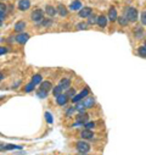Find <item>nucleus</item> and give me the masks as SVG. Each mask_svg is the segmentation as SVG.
<instances>
[{
    "label": "nucleus",
    "instance_id": "1",
    "mask_svg": "<svg viewBox=\"0 0 146 155\" xmlns=\"http://www.w3.org/2000/svg\"><path fill=\"white\" fill-rule=\"evenodd\" d=\"M124 17L129 22H135L138 20V11L134 7H127L124 10Z\"/></svg>",
    "mask_w": 146,
    "mask_h": 155
},
{
    "label": "nucleus",
    "instance_id": "2",
    "mask_svg": "<svg viewBox=\"0 0 146 155\" xmlns=\"http://www.w3.org/2000/svg\"><path fill=\"white\" fill-rule=\"evenodd\" d=\"M31 19L32 21L34 22V23H39V22H42L44 20V13H43V10H40V9H36L32 12L31 15Z\"/></svg>",
    "mask_w": 146,
    "mask_h": 155
},
{
    "label": "nucleus",
    "instance_id": "3",
    "mask_svg": "<svg viewBox=\"0 0 146 155\" xmlns=\"http://www.w3.org/2000/svg\"><path fill=\"white\" fill-rule=\"evenodd\" d=\"M76 148L80 154H86L90 150V144L84 142V140H79V142H77Z\"/></svg>",
    "mask_w": 146,
    "mask_h": 155
},
{
    "label": "nucleus",
    "instance_id": "4",
    "mask_svg": "<svg viewBox=\"0 0 146 155\" xmlns=\"http://www.w3.org/2000/svg\"><path fill=\"white\" fill-rule=\"evenodd\" d=\"M29 6H31V1H29V0H20V1H18V9H20L21 11L28 10Z\"/></svg>",
    "mask_w": 146,
    "mask_h": 155
},
{
    "label": "nucleus",
    "instance_id": "5",
    "mask_svg": "<svg viewBox=\"0 0 146 155\" xmlns=\"http://www.w3.org/2000/svg\"><path fill=\"white\" fill-rule=\"evenodd\" d=\"M76 118H77V122H80L82 125H84V124H86V122H88L89 115H88L86 112H80L78 116H76Z\"/></svg>",
    "mask_w": 146,
    "mask_h": 155
},
{
    "label": "nucleus",
    "instance_id": "6",
    "mask_svg": "<svg viewBox=\"0 0 146 155\" xmlns=\"http://www.w3.org/2000/svg\"><path fill=\"white\" fill-rule=\"evenodd\" d=\"M28 39H29V34H27V33H20L16 37V42L20 43V44H25Z\"/></svg>",
    "mask_w": 146,
    "mask_h": 155
},
{
    "label": "nucleus",
    "instance_id": "7",
    "mask_svg": "<svg viewBox=\"0 0 146 155\" xmlns=\"http://www.w3.org/2000/svg\"><path fill=\"white\" fill-rule=\"evenodd\" d=\"M79 17H83V19H85V17H89L91 15V9L90 7H83L80 9L79 12H78Z\"/></svg>",
    "mask_w": 146,
    "mask_h": 155
},
{
    "label": "nucleus",
    "instance_id": "8",
    "mask_svg": "<svg viewBox=\"0 0 146 155\" xmlns=\"http://www.w3.org/2000/svg\"><path fill=\"white\" fill-rule=\"evenodd\" d=\"M67 102H68V97L66 94H61V95H58V97L56 98V103L58 104V105H61V106L66 105Z\"/></svg>",
    "mask_w": 146,
    "mask_h": 155
},
{
    "label": "nucleus",
    "instance_id": "9",
    "mask_svg": "<svg viewBox=\"0 0 146 155\" xmlns=\"http://www.w3.org/2000/svg\"><path fill=\"white\" fill-rule=\"evenodd\" d=\"M82 103L84 104V106H85L86 109H89V108H93V106H94L95 100H94V98H93V97H86V98H85Z\"/></svg>",
    "mask_w": 146,
    "mask_h": 155
},
{
    "label": "nucleus",
    "instance_id": "10",
    "mask_svg": "<svg viewBox=\"0 0 146 155\" xmlns=\"http://www.w3.org/2000/svg\"><path fill=\"white\" fill-rule=\"evenodd\" d=\"M80 137H82L83 139H93L94 133H93V132H91L90 130H84V131H82Z\"/></svg>",
    "mask_w": 146,
    "mask_h": 155
},
{
    "label": "nucleus",
    "instance_id": "11",
    "mask_svg": "<svg viewBox=\"0 0 146 155\" xmlns=\"http://www.w3.org/2000/svg\"><path fill=\"white\" fill-rule=\"evenodd\" d=\"M45 12H46L50 17H54V16L57 13V9L54 7V6H51V5H48L46 7H45Z\"/></svg>",
    "mask_w": 146,
    "mask_h": 155
},
{
    "label": "nucleus",
    "instance_id": "12",
    "mask_svg": "<svg viewBox=\"0 0 146 155\" xmlns=\"http://www.w3.org/2000/svg\"><path fill=\"white\" fill-rule=\"evenodd\" d=\"M25 28H26V22L25 21H18V22H16V25H15V31L16 32H23L25 31Z\"/></svg>",
    "mask_w": 146,
    "mask_h": 155
},
{
    "label": "nucleus",
    "instance_id": "13",
    "mask_svg": "<svg viewBox=\"0 0 146 155\" xmlns=\"http://www.w3.org/2000/svg\"><path fill=\"white\" fill-rule=\"evenodd\" d=\"M134 35H135L136 39H141V38H144L145 32H144V29L141 28V27H136L135 31H134Z\"/></svg>",
    "mask_w": 146,
    "mask_h": 155
},
{
    "label": "nucleus",
    "instance_id": "14",
    "mask_svg": "<svg viewBox=\"0 0 146 155\" xmlns=\"http://www.w3.org/2000/svg\"><path fill=\"white\" fill-rule=\"evenodd\" d=\"M118 19V16H117V11H116V9H113L111 7L110 9V11H108V20L110 21H116Z\"/></svg>",
    "mask_w": 146,
    "mask_h": 155
},
{
    "label": "nucleus",
    "instance_id": "15",
    "mask_svg": "<svg viewBox=\"0 0 146 155\" xmlns=\"http://www.w3.org/2000/svg\"><path fill=\"white\" fill-rule=\"evenodd\" d=\"M40 87H42L40 89L45 90V92H49V90L52 89V84H51V82H49V81H44V82H42Z\"/></svg>",
    "mask_w": 146,
    "mask_h": 155
},
{
    "label": "nucleus",
    "instance_id": "16",
    "mask_svg": "<svg viewBox=\"0 0 146 155\" xmlns=\"http://www.w3.org/2000/svg\"><path fill=\"white\" fill-rule=\"evenodd\" d=\"M98 25H99V27H101V28L106 27V25H107V17L104 16V15L99 16L98 17Z\"/></svg>",
    "mask_w": 146,
    "mask_h": 155
},
{
    "label": "nucleus",
    "instance_id": "17",
    "mask_svg": "<svg viewBox=\"0 0 146 155\" xmlns=\"http://www.w3.org/2000/svg\"><path fill=\"white\" fill-rule=\"evenodd\" d=\"M70 9L72 11H78V10H80V9H82V3L79 1V0H76V1H73L71 4Z\"/></svg>",
    "mask_w": 146,
    "mask_h": 155
},
{
    "label": "nucleus",
    "instance_id": "18",
    "mask_svg": "<svg viewBox=\"0 0 146 155\" xmlns=\"http://www.w3.org/2000/svg\"><path fill=\"white\" fill-rule=\"evenodd\" d=\"M60 86L62 87V89L68 90V89L71 88V81L68 80V78H63V80H61V83H60Z\"/></svg>",
    "mask_w": 146,
    "mask_h": 155
},
{
    "label": "nucleus",
    "instance_id": "19",
    "mask_svg": "<svg viewBox=\"0 0 146 155\" xmlns=\"http://www.w3.org/2000/svg\"><path fill=\"white\" fill-rule=\"evenodd\" d=\"M62 92H63V89L60 84L56 86V87H54V89H52V94H54V97H56V98L58 97V95H61Z\"/></svg>",
    "mask_w": 146,
    "mask_h": 155
},
{
    "label": "nucleus",
    "instance_id": "20",
    "mask_svg": "<svg viewBox=\"0 0 146 155\" xmlns=\"http://www.w3.org/2000/svg\"><path fill=\"white\" fill-rule=\"evenodd\" d=\"M57 12L60 13V16H66L67 15V9H66V6L65 5H62V4H60V5L57 6Z\"/></svg>",
    "mask_w": 146,
    "mask_h": 155
},
{
    "label": "nucleus",
    "instance_id": "21",
    "mask_svg": "<svg viewBox=\"0 0 146 155\" xmlns=\"http://www.w3.org/2000/svg\"><path fill=\"white\" fill-rule=\"evenodd\" d=\"M88 23L89 25H95L98 23V17L94 15V13H91V15L88 17Z\"/></svg>",
    "mask_w": 146,
    "mask_h": 155
},
{
    "label": "nucleus",
    "instance_id": "22",
    "mask_svg": "<svg viewBox=\"0 0 146 155\" xmlns=\"http://www.w3.org/2000/svg\"><path fill=\"white\" fill-rule=\"evenodd\" d=\"M40 82H42V76H40V75H35V76H33V78H32V83H33L34 86L39 84Z\"/></svg>",
    "mask_w": 146,
    "mask_h": 155
},
{
    "label": "nucleus",
    "instance_id": "23",
    "mask_svg": "<svg viewBox=\"0 0 146 155\" xmlns=\"http://www.w3.org/2000/svg\"><path fill=\"white\" fill-rule=\"evenodd\" d=\"M117 21H118V23H119L121 26H127L128 23H129V21H128L124 16H121V17H118L117 19Z\"/></svg>",
    "mask_w": 146,
    "mask_h": 155
},
{
    "label": "nucleus",
    "instance_id": "24",
    "mask_svg": "<svg viewBox=\"0 0 146 155\" xmlns=\"http://www.w3.org/2000/svg\"><path fill=\"white\" fill-rule=\"evenodd\" d=\"M74 108H76V110L78 111L79 114H80V112H85V109H86V108L84 106V104H83V103L77 104V106H74Z\"/></svg>",
    "mask_w": 146,
    "mask_h": 155
},
{
    "label": "nucleus",
    "instance_id": "25",
    "mask_svg": "<svg viewBox=\"0 0 146 155\" xmlns=\"http://www.w3.org/2000/svg\"><path fill=\"white\" fill-rule=\"evenodd\" d=\"M138 53H139V55L141 57H146V48L144 47V45H143V47H139Z\"/></svg>",
    "mask_w": 146,
    "mask_h": 155
},
{
    "label": "nucleus",
    "instance_id": "26",
    "mask_svg": "<svg viewBox=\"0 0 146 155\" xmlns=\"http://www.w3.org/2000/svg\"><path fill=\"white\" fill-rule=\"evenodd\" d=\"M66 95L68 98H73V97H76V89H73V88H70L67 90V93H66Z\"/></svg>",
    "mask_w": 146,
    "mask_h": 155
},
{
    "label": "nucleus",
    "instance_id": "27",
    "mask_svg": "<svg viewBox=\"0 0 146 155\" xmlns=\"http://www.w3.org/2000/svg\"><path fill=\"white\" fill-rule=\"evenodd\" d=\"M36 95H38L39 98H46L48 92H45V90H43V89H39L38 92H36Z\"/></svg>",
    "mask_w": 146,
    "mask_h": 155
},
{
    "label": "nucleus",
    "instance_id": "28",
    "mask_svg": "<svg viewBox=\"0 0 146 155\" xmlns=\"http://www.w3.org/2000/svg\"><path fill=\"white\" fill-rule=\"evenodd\" d=\"M84 127L85 130H91L95 127V122H86V124H84Z\"/></svg>",
    "mask_w": 146,
    "mask_h": 155
},
{
    "label": "nucleus",
    "instance_id": "29",
    "mask_svg": "<svg viewBox=\"0 0 146 155\" xmlns=\"http://www.w3.org/2000/svg\"><path fill=\"white\" fill-rule=\"evenodd\" d=\"M33 89H34V84L32 83V82H31L29 84H27V86H26V92H27V93L32 92V90H33Z\"/></svg>",
    "mask_w": 146,
    "mask_h": 155
},
{
    "label": "nucleus",
    "instance_id": "30",
    "mask_svg": "<svg viewBox=\"0 0 146 155\" xmlns=\"http://www.w3.org/2000/svg\"><path fill=\"white\" fill-rule=\"evenodd\" d=\"M77 29H78V31L86 29V23H84V22H80V23L77 25Z\"/></svg>",
    "mask_w": 146,
    "mask_h": 155
},
{
    "label": "nucleus",
    "instance_id": "31",
    "mask_svg": "<svg viewBox=\"0 0 146 155\" xmlns=\"http://www.w3.org/2000/svg\"><path fill=\"white\" fill-rule=\"evenodd\" d=\"M45 117H46V121L49 122V124H52V122H54L52 117H51V114H50V112H45Z\"/></svg>",
    "mask_w": 146,
    "mask_h": 155
},
{
    "label": "nucleus",
    "instance_id": "32",
    "mask_svg": "<svg viewBox=\"0 0 146 155\" xmlns=\"http://www.w3.org/2000/svg\"><path fill=\"white\" fill-rule=\"evenodd\" d=\"M0 12H1V13H6V5L4 3H0Z\"/></svg>",
    "mask_w": 146,
    "mask_h": 155
},
{
    "label": "nucleus",
    "instance_id": "33",
    "mask_svg": "<svg viewBox=\"0 0 146 155\" xmlns=\"http://www.w3.org/2000/svg\"><path fill=\"white\" fill-rule=\"evenodd\" d=\"M141 23L146 26V11L141 12Z\"/></svg>",
    "mask_w": 146,
    "mask_h": 155
},
{
    "label": "nucleus",
    "instance_id": "34",
    "mask_svg": "<svg viewBox=\"0 0 146 155\" xmlns=\"http://www.w3.org/2000/svg\"><path fill=\"white\" fill-rule=\"evenodd\" d=\"M42 25H43L44 27H49L50 25H51V21H50V20H43V21H42Z\"/></svg>",
    "mask_w": 146,
    "mask_h": 155
},
{
    "label": "nucleus",
    "instance_id": "35",
    "mask_svg": "<svg viewBox=\"0 0 146 155\" xmlns=\"http://www.w3.org/2000/svg\"><path fill=\"white\" fill-rule=\"evenodd\" d=\"M5 53H7V48L0 47V55H3V54H5Z\"/></svg>",
    "mask_w": 146,
    "mask_h": 155
},
{
    "label": "nucleus",
    "instance_id": "36",
    "mask_svg": "<svg viewBox=\"0 0 146 155\" xmlns=\"http://www.w3.org/2000/svg\"><path fill=\"white\" fill-rule=\"evenodd\" d=\"M73 111H76V108H71V109H70V110H68V111H67V116H71Z\"/></svg>",
    "mask_w": 146,
    "mask_h": 155
},
{
    "label": "nucleus",
    "instance_id": "37",
    "mask_svg": "<svg viewBox=\"0 0 146 155\" xmlns=\"http://www.w3.org/2000/svg\"><path fill=\"white\" fill-rule=\"evenodd\" d=\"M4 19H5V13H1V12H0V21H4Z\"/></svg>",
    "mask_w": 146,
    "mask_h": 155
},
{
    "label": "nucleus",
    "instance_id": "38",
    "mask_svg": "<svg viewBox=\"0 0 146 155\" xmlns=\"http://www.w3.org/2000/svg\"><path fill=\"white\" fill-rule=\"evenodd\" d=\"M1 80H3V73L0 72V81H1Z\"/></svg>",
    "mask_w": 146,
    "mask_h": 155
},
{
    "label": "nucleus",
    "instance_id": "39",
    "mask_svg": "<svg viewBox=\"0 0 146 155\" xmlns=\"http://www.w3.org/2000/svg\"><path fill=\"white\" fill-rule=\"evenodd\" d=\"M1 26H3V22H1V21H0V27H1Z\"/></svg>",
    "mask_w": 146,
    "mask_h": 155
},
{
    "label": "nucleus",
    "instance_id": "40",
    "mask_svg": "<svg viewBox=\"0 0 146 155\" xmlns=\"http://www.w3.org/2000/svg\"><path fill=\"white\" fill-rule=\"evenodd\" d=\"M144 47H145V48H146V40H145V44H144Z\"/></svg>",
    "mask_w": 146,
    "mask_h": 155
},
{
    "label": "nucleus",
    "instance_id": "41",
    "mask_svg": "<svg viewBox=\"0 0 146 155\" xmlns=\"http://www.w3.org/2000/svg\"><path fill=\"white\" fill-rule=\"evenodd\" d=\"M83 155H86V154H83Z\"/></svg>",
    "mask_w": 146,
    "mask_h": 155
}]
</instances>
